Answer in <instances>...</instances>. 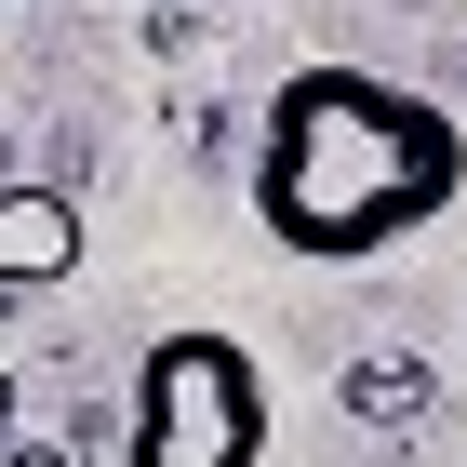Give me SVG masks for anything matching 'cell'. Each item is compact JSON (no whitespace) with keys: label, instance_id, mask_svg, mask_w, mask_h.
Listing matches in <instances>:
<instances>
[{"label":"cell","instance_id":"obj_5","mask_svg":"<svg viewBox=\"0 0 467 467\" xmlns=\"http://www.w3.org/2000/svg\"><path fill=\"white\" fill-rule=\"evenodd\" d=\"M0 467H67V441H14L0 428Z\"/></svg>","mask_w":467,"mask_h":467},{"label":"cell","instance_id":"obj_6","mask_svg":"<svg viewBox=\"0 0 467 467\" xmlns=\"http://www.w3.org/2000/svg\"><path fill=\"white\" fill-rule=\"evenodd\" d=\"M0 428H14V374H0Z\"/></svg>","mask_w":467,"mask_h":467},{"label":"cell","instance_id":"obj_1","mask_svg":"<svg viewBox=\"0 0 467 467\" xmlns=\"http://www.w3.org/2000/svg\"><path fill=\"white\" fill-rule=\"evenodd\" d=\"M467 187V120L400 94L374 67H294L267 94V147H254V214L294 267H360V254L414 241L454 214Z\"/></svg>","mask_w":467,"mask_h":467},{"label":"cell","instance_id":"obj_3","mask_svg":"<svg viewBox=\"0 0 467 467\" xmlns=\"http://www.w3.org/2000/svg\"><path fill=\"white\" fill-rule=\"evenodd\" d=\"M80 267V201L67 187H27V174H0V307L40 281H67Z\"/></svg>","mask_w":467,"mask_h":467},{"label":"cell","instance_id":"obj_4","mask_svg":"<svg viewBox=\"0 0 467 467\" xmlns=\"http://www.w3.org/2000/svg\"><path fill=\"white\" fill-rule=\"evenodd\" d=\"M348 414L360 428H414V414H428V360H348Z\"/></svg>","mask_w":467,"mask_h":467},{"label":"cell","instance_id":"obj_2","mask_svg":"<svg viewBox=\"0 0 467 467\" xmlns=\"http://www.w3.org/2000/svg\"><path fill=\"white\" fill-rule=\"evenodd\" d=\"M120 467H267V374L241 334L187 321L134 360L120 400Z\"/></svg>","mask_w":467,"mask_h":467}]
</instances>
